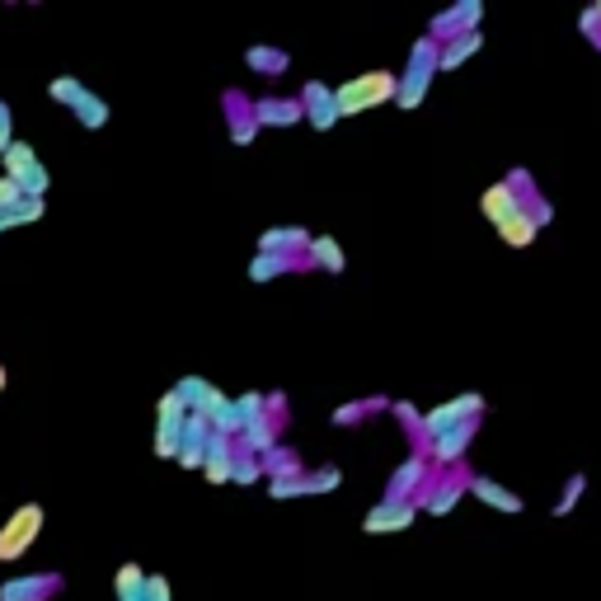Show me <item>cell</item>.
Wrapping results in <instances>:
<instances>
[{"mask_svg": "<svg viewBox=\"0 0 601 601\" xmlns=\"http://www.w3.org/2000/svg\"><path fill=\"white\" fill-rule=\"evenodd\" d=\"M395 104V71H362V76H348L343 85H334V113L343 118H357V113H371V108Z\"/></svg>", "mask_w": 601, "mask_h": 601, "instance_id": "1", "label": "cell"}, {"mask_svg": "<svg viewBox=\"0 0 601 601\" xmlns=\"http://www.w3.org/2000/svg\"><path fill=\"white\" fill-rule=\"evenodd\" d=\"M432 80H437V38H418V43L409 47L404 71L395 76V104L414 113V108L428 99Z\"/></svg>", "mask_w": 601, "mask_h": 601, "instance_id": "2", "label": "cell"}, {"mask_svg": "<svg viewBox=\"0 0 601 601\" xmlns=\"http://www.w3.org/2000/svg\"><path fill=\"white\" fill-rule=\"evenodd\" d=\"M484 395H475V390H465V395H456V400H442V404H432L428 414H418V432H414V442L418 447H428L437 432H447L456 428V423H465V418H484ZM414 447V451H418Z\"/></svg>", "mask_w": 601, "mask_h": 601, "instance_id": "3", "label": "cell"}, {"mask_svg": "<svg viewBox=\"0 0 601 601\" xmlns=\"http://www.w3.org/2000/svg\"><path fill=\"white\" fill-rule=\"evenodd\" d=\"M475 432H479V418H465V423H456V428L437 432L428 447H418L423 456H428L432 475H437V470H461L465 451H470V442H475Z\"/></svg>", "mask_w": 601, "mask_h": 601, "instance_id": "4", "label": "cell"}, {"mask_svg": "<svg viewBox=\"0 0 601 601\" xmlns=\"http://www.w3.org/2000/svg\"><path fill=\"white\" fill-rule=\"evenodd\" d=\"M465 470H442V475L428 479V489L418 494V512H428V517H447L456 512V503L465 498Z\"/></svg>", "mask_w": 601, "mask_h": 601, "instance_id": "5", "label": "cell"}, {"mask_svg": "<svg viewBox=\"0 0 601 601\" xmlns=\"http://www.w3.org/2000/svg\"><path fill=\"white\" fill-rule=\"evenodd\" d=\"M428 479H432V465H428V456L423 451H414L409 461H400V470L390 475V484H386V503H418V494L428 489Z\"/></svg>", "mask_w": 601, "mask_h": 601, "instance_id": "6", "label": "cell"}, {"mask_svg": "<svg viewBox=\"0 0 601 601\" xmlns=\"http://www.w3.org/2000/svg\"><path fill=\"white\" fill-rule=\"evenodd\" d=\"M296 104H301V118H306L315 132H334V127H339V113H334V85L306 80V90L296 94Z\"/></svg>", "mask_w": 601, "mask_h": 601, "instance_id": "7", "label": "cell"}, {"mask_svg": "<svg viewBox=\"0 0 601 601\" xmlns=\"http://www.w3.org/2000/svg\"><path fill=\"white\" fill-rule=\"evenodd\" d=\"M479 19H484V5H479V0H456L451 10H442V15L432 19L428 38L451 43V38H461V33H479Z\"/></svg>", "mask_w": 601, "mask_h": 601, "instance_id": "8", "label": "cell"}, {"mask_svg": "<svg viewBox=\"0 0 601 601\" xmlns=\"http://www.w3.org/2000/svg\"><path fill=\"white\" fill-rule=\"evenodd\" d=\"M418 522V503H371L367 517H362V531L367 536H395V531H409Z\"/></svg>", "mask_w": 601, "mask_h": 601, "instance_id": "9", "label": "cell"}, {"mask_svg": "<svg viewBox=\"0 0 601 601\" xmlns=\"http://www.w3.org/2000/svg\"><path fill=\"white\" fill-rule=\"evenodd\" d=\"M38 526H43V508H19L15 517H10V526L0 531V559L24 555L33 540H38Z\"/></svg>", "mask_w": 601, "mask_h": 601, "instance_id": "10", "label": "cell"}, {"mask_svg": "<svg viewBox=\"0 0 601 601\" xmlns=\"http://www.w3.org/2000/svg\"><path fill=\"white\" fill-rule=\"evenodd\" d=\"M465 494H475L479 503H484V508L503 512V517H517V512L526 508L522 494H512L508 484H498L494 475H470V479H465Z\"/></svg>", "mask_w": 601, "mask_h": 601, "instance_id": "11", "label": "cell"}, {"mask_svg": "<svg viewBox=\"0 0 601 601\" xmlns=\"http://www.w3.org/2000/svg\"><path fill=\"white\" fill-rule=\"evenodd\" d=\"M184 404L174 400V390L160 400V423H155V456H179V437H184Z\"/></svg>", "mask_w": 601, "mask_h": 601, "instance_id": "12", "label": "cell"}, {"mask_svg": "<svg viewBox=\"0 0 601 601\" xmlns=\"http://www.w3.org/2000/svg\"><path fill=\"white\" fill-rule=\"evenodd\" d=\"M249 118H254V127H296V123H306V118H301V104H296V99H282V94H273V99H254V104H249Z\"/></svg>", "mask_w": 601, "mask_h": 601, "instance_id": "13", "label": "cell"}, {"mask_svg": "<svg viewBox=\"0 0 601 601\" xmlns=\"http://www.w3.org/2000/svg\"><path fill=\"white\" fill-rule=\"evenodd\" d=\"M310 231L306 226H273L259 235V254H287V259H306Z\"/></svg>", "mask_w": 601, "mask_h": 601, "instance_id": "14", "label": "cell"}, {"mask_svg": "<svg viewBox=\"0 0 601 601\" xmlns=\"http://www.w3.org/2000/svg\"><path fill=\"white\" fill-rule=\"evenodd\" d=\"M479 212H484V221L503 226V221H512V216L522 212V198H517V193L498 179V184H489L484 193H479Z\"/></svg>", "mask_w": 601, "mask_h": 601, "instance_id": "15", "label": "cell"}, {"mask_svg": "<svg viewBox=\"0 0 601 601\" xmlns=\"http://www.w3.org/2000/svg\"><path fill=\"white\" fill-rule=\"evenodd\" d=\"M306 263L310 268H320V273H334V278H339L343 268H348V254H343V245L334 240V235H310Z\"/></svg>", "mask_w": 601, "mask_h": 601, "instance_id": "16", "label": "cell"}, {"mask_svg": "<svg viewBox=\"0 0 601 601\" xmlns=\"http://www.w3.org/2000/svg\"><path fill=\"white\" fill-rule=\"evenodd\" d=\"M479 47H484V33H461V38H451V43H437V76H447V71L465 66Z\"/></svg>", "mask_w": 601, "mask_h": 601, "instance_id": "17", "label": "cell"}, {"mask_svg": "<svg viewBox=\"0 0 601 601\" xmlns=\"http://www.w3.org/2000/svg\"><path fill=\"white\" fill-rule=\"evenodd\" d=\"M231 465H235V442L231 437H216L207 442V456H202V475L212 484H231Z\"/></svg>", "mask_w": 601, "mask_h": 601, "instance_id": "18", "label": "cell"}, {"mask_svg": "<svg viewBox=\"0 0 601 601\" xmlns=\"http://www.w3.org/2000/svg\"><path fill=\"white\" fill-rule=\"evenodd\" d=\"M371 414H390V400L386 395H371V400H348V404H339L334 414H329V423L334 428H357L362 418H371Z\"/></svg>", "mask_w": 601, "mask_h": 601, "instance_id": "19", "label": "cell"}, {"mask_svg": "<svg viewBox=\"0 0 601 601\" xmlns=\"http://www.w3.org/2000/svg\"><path fill=\"white\" fill-rule=\"evenodd\" d=\"M301 268H310V263L287 259V254H259V259L249 263V282H273V278H282V273H301Z\"/></svg>", "mask_w": 601, "mask_h": 601, "instance_id": "20", "label": "cell"}, {"mask_svg": "<svg viewBox=\"0 0 601 601\" xmlns=\"http://www.w3.org/2000/svg\"><path fill=\"white\" fill-rule=\"evenodd\" d=\"M259 470H263L268 479H296V475H306V470H301V461H296V451H292V447L263 451V456H259Z\"/></svg>", "mask_w": 601, "mask_h": 601, "instance_id": "21", "label": "cell"}, {"mask_svg": "<svg viewBox=\"0 0 601 601\" xmlns=\"http://www.w3.org/2000/svg\"><path fill=\"white\" fill-rule=\"evenodd\" d=\"M494 231H498V240H503L508 249H531V245H536V235H540V231H536V221H531L526 212H517L512 221L494 226Z\"/></svg>", "mask_w": 601, "mask_h": 601, "instance_id": "22", "label": "cell"}, {"mask_svg": "<svg viewBox=\"0 0 601 601\" xmlns=\"http://www.w3.org/2000/svg\"><path fill=\"white\" fill-rule=\"evenodd\" d=\"M245 62H249V71H259V76H282V71L292 66V57H287L282 47H249Z\"/></svg>", "mask_w": 601, "mask_h": 601, "instance_id": "23", "label": "cell"}, {"mask_svg": "<svg viewBox=\"0 0 601 601\" xmlns=\"http://www.w3.org/2000/svg\"><path fill=\"white\" fill-rule=\"evenodd\" d=\"M226 108H235V113H231V137H235V146H249V141L259 137L254 118H249L245 104H240V99H231V94H226Z\"/></svg>", "mask_w": 601, "mask_h": 601, "instance_id": "24", "label": "cell"}, {"mask_svg": "<svg viewBox=\"0 0 601 601\" xmlns=\"http://www.w3.org/2000/svg\"><path fill=\"white\" fill-rule=\"evenodd\" d=\"M339 484H343V470H339V465H320V470H306L310 498H315V494H334Z\"/></svg>", "mask_w": 601, "mask_h": 601, "instance_id": "25", "label": "cell"}, {"mask_svg": "<svg viewBox=\"0 0 601 601\" xmlns=\"http://www.w3.org/2000/svg\"><path fill=\"white\" fill-rule=\"evenodd\" d=\"M118 601H146V573H141L137 564H127V569L118 573Z\"/></svg>", "mask_w": 601, "mask_h": 601, "instance_id": "26", "label": "cell"}, {"mask_svg": "<svg viewBox=\"0 0 601 601\" xmlns=\"http://www.w3.org/2000/svg\"><path fill=\"white\" fill-rule=\"evenodd\" d=\"M583 489H587V475L583 470H573L569 484H564V494H559V503H555V517H569V512L583 503Z\"/></svg>", "mask_w": 601, "mask_h": 601, "instance_id": "27", "label": "cell"}, {"mask_svg": "<svg viewBox=\"0 0 601 601\" xmlns=\"http://www.w3.org/2000/svg\"><path fill=\"white\" fill-rule=\"evenodd\" d=\"M268 498H278V503H287V498H310L306 475H296V479H268Z\"/></svg>", "mask_w": 601, "mask_h": 601, "instance_id": "28", "label": "cell"}, {"mask_svg": "<svg viewBox=\"0 0 601 601\" xmlns=\"http://www.w3.org/2000/svg\"><path fill=\"white\" fill-rule=\"evenodd\" d=\"M263 470H259V456H245V451L235 447V465H231V479L235 484H254Z\"/></svg>", "mask_w": 601, "mask_h": 601, "instance_id": "29", "label": "cell"}, {"mask_svg": "<svg viewBox=\"0 0 601 601\" xmlns=\"http://www.w3.org/2000/svg\"><path fill=\"white\" fill-rule=\"evenodd\" d=\"M390 414L400 418V423H404V432H409V437H414V432H418V409H414V404H409V400H390Z\"/></svg>", "mask_w": 601, "mask_h": 601, "instance_id": "30", "label": "cell"}, {"mask_svg": "<svg viewBox=\"0 0 601 601\" xmlns=\"http://www.w3.org/2000/svg\"><path fill=\"white\" fill-rule=\"evenodd\" d=\"M578 29H583L587 38H597V33H601V19H597V10H592V5H587L583 15H578Z\"/></svg>", "mask_w": 601, "mask_h": 601, "instance_id": "31", "label": "cell"}, {"mask_svg": "<svg viewBox=\"0 0 601 601\" xmlns=\"http://www.w3.org/2000/svg\"><path fill=\"white\" fill-rule=\"evenodd\" d=\"M15 198V184H10V179H0V202H10Z\"/></svg>", "mask_w": 601, "mask_h": 601, "instance_id": "32", "label": "cell"}, {"mask_svg": "<svg viewBox=\"0 0 601 601\" xmlns=\"http://www.w3.org/2000/svg\"><path fill=\"white\" fill-rule=\"evenodd\" d=\"M0 141H5V108H0Z\"/></svg>", "mask_w": 601, "mask_h": 601, "instance_id": "33", "label": "cell"}, {"mask_svg": "<svg viewBox=\"0 0 601 601\" xmlns=\"http://www.w3.org/2000/svg\"><path fill=\"white\" fill-rule=\"evenodd\" d=\"M592 47H597V52H601V33H597V38H592Z\"/></svg>", "mask_w": 601, "mask_h": 601, "instance_id": "34", "label": "cell"}, {"mask_svg": "<svg viewBox=\"0 0 601 601\" xmlns=\"http://www.w3.org/2000/svg\"><path fill=\"white\" fill-rule=\"evenodd\" d=\"M592 10H597V19H601V0H597V5H592Z\"/></svg>", "mask_w": 601, "mask_h": 601, "instance_id": "35", "label": "cell"}, {"mask_svg": "<svg viewBox=\"0 0 601 601\" xmlns=\"http://www.w3.org/2000/svg\"><path fill=\"white\" fill-rule=\"evenodd\" d=\"M0 381H5V371H0Z\"/></svg>", "mask_w": 601, "mask_h": 601, "instance_id": "36", "label": "cell"}]
</instances>
